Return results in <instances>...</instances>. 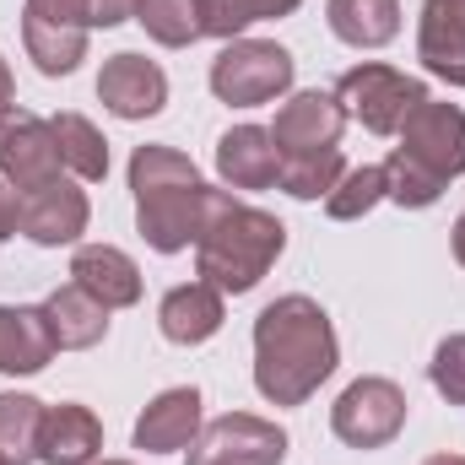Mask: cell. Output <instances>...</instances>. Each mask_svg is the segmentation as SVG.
<instances>
[{"label":"cell","mask_w":465,"mask_h":465,"mask_svg":"<svg viewBox=\"0 0 465 465\" xmlns=\"http://www.w3.org/2000/svg\"><path fill=\"white\" fill-rule=\"evenodd\" d=\"M336 362H341L336 325L314 298L287 292V298L260 309V320H254V390L271 406H303L336 373Z\"/></svg>","instance_id":"obj_1"},{"label":"cell","mask_w":465,"mask_h":465,"mask_svg":"<svg viewBox=\"0 0 465 465\" xmlns=\"http://www.w3.org/2000/svg\"><path fill=\"white\" fill-rule=\"evenodd\" d=\"M130 190H135V232L157 254H179L201 238L206 212H212V184L201 179V168L184 152H173L163 141L135 146L130 152Z\"/></svg>","instance_id":"obj_2"},{"label":"cell","mask_w":465,"mask_h":465,"mask_svg":"<svg viewBox=\"0 0 465 465\" xmlns=\"http://www.w3.org/2000/svg\"><path fill=\"white\" fill-rule=\"evenodd\" d=\"M282 249H287V228L271 212L243 206L232 190H212L206 228L195 238V276L201 282H212L223 298L254 292L265 282V271L282 260Z\"/></svg>","instance_id":"obj_3"},{"label":"cell","mask_w":465,"mask_h":465,"mask_svg":"<svg viewBox=\"0 0 465 465\" xmlns=\"http://www.w3.org/2000/svg\"><path fill=\"white\" fill-rule=\"evenodd\" d=\"M292 76H298V65H292V54L276 38H232V44H223V54L212 60V93L228 109L276 104L292 87Z\"/></svg>","instance_id":"obj_4"},{"label":"cell","mask_w":465,"mask_h":465,"mask_svg":"<svg viewBox=\"0 0 465 465\" xmlns=\"http://www.w3.org/2000/svg\"><path fill=\"white\" fill-rule=\"evenodd\" d=\"M336 104L347 109V119H357L362 130L373 135H401L406 114L417 104H428V87L395 65H379V60H362L351 65L347 76L336 82Z\"/></svg>","instance_id":"obj_5"},{"label":"cell","mask_w":465,"mask_h":465,"mask_svg":"<svg viewBox=\"0 0 465 465\" xmlns=\"http://www.w3.org/2000/svg\"><path fill=\"white\" fill-rule=\"evenodd\" d=\"M406 417H411L406 390L395 379H379V373L351 379L347 390L336 395V406H331V428H336V439L347 450H384V444H395Z\"/></svg>","instance_id":"obj_6"},{"label":"cell","mask_w":465,"mask_h":465,"mask_svg":"<svg viewBox=\"0 0 465 465\" xmlns=\"http://www.w3.org/2000/svg\"><path fill=\"white\" fill-rule=\"evenodd\" d=\"M287 460V433L254 411H228L217 422H201L190 465H282Z\"/></svg>","instance_id":"obj_7"},{"label":"cell","mask_w":465,"mask_h":465,"mask_svg":"<svg viewBox=\"0 0 465 465\" xmlns=\"http://www.w3.org/2000/svg\"><path fill=\"white\" fill-rule=\"evenodd\" d=\"M395 152H406L411 163H422L444 184L460 179L465 173V114L455 104H439V98L417 104L406 114V124H401V146Z\"/></svg>","instance_id":"obj_8"},{"label":"cell","mask_w":465,"mask_h":465,"mask_svg":"<svg viewBox=\"0 0 465 465\" xmlns=\"http://www.w3.org/2000/svg\"><path fill=\"white\" fill-rule=\"evenodd\" d=\"M60 146H54V130L49 119L27 114V109H0V179L16 184V190H33L44 179H60Z\"/></svg>","instance_id":"obj_9"},{"label":"cell","mask_w":465,"mask_h":465,"mask_svg":"<svg viewBox=\"0 0 465 465\" xmlns=\"http://www.w3.org/2000/svg\"><path fill=\"white\" fill-rule=\"evenodd\" d=\"M22 195V232L38 243V249H60V243H76L82 232H87V217H93V206H87V190L76 184V179H44V184H33V190H16Z\"/></svg>","instance_id":"obj_10"},{"label":"cell","mask_w":465,"mask_h":465,"mask_svg":"<svg viewBox=\"0 0 465 465\" xmlns=\"http://www.w3.org/2000/svg\"><path fill=\"white\" fill-rule=\"evenodd\" d=\"M341 130H347V109L336 104V93H292L282 109H276V124H271V141L282 157H298V152H331L341 146Z\"/></svg>","instance_id":"obj_11"},{"label":"cell","mask_w":465,"mask_h":465,"mask_svg":"<svg viewBox=\"0 0 465 465\" xmlns=\"http://www.w3.org/2000/svg\"><path fill=\"white\" fill-rule=\"evenodd\" d=\"M98 104L114 119H152L168 104V76L157 60L124 49L114 60H104V71H98Z\"/></svg>","instance_id":"obj_12"},{"label":"cell","mask_w":465,"mask_h":465,"mask_svg":"<svg viewBox=\"0 0 465 465\" xmlns=\"http://www.w3.org/2000/svg\"><path fill=\"white\" fill-rule=\"evenodd\" d=\"M71 282H76L82 292H93L109 314L141 303V265H135L124 249H114V243H76V254H71Z\"/></svg>","instance_id":"obj_13"},{"label":"cell","mask_w":465,"mask_h":465,"mask_svg":"<svg viewBox=\"0 0 465 465\" xmlns=\"http://www.w3.org/2000/svg\"><path fill=\"white\" fill-rule=\"evenodd\" d=\"M417 60H422L439 82L465 87V0H422Z\"/></svg>","instance_id":"obj_14"},{"label":"cell","mask_w":465,"mask_h":465,"mask_svg":"<svg viewBox=\"0 0 465 465\" xmlns=\"http://www.w3.org/2000/svg\"><path fill=\"white\" fill-rule=\"evenodd\" d=\"M195 433H201V390H195V384L163 390V395L135 417V450H146V455L190 450Z\"/></svg>","instance_id":"obj_15"},{"label":"cell","mask_w":465,"mask_h":465,"mask_svg":"<svg viewBox=\"0 0 465 465\" xmlns=\"http://www.w3.org/2000/svg\"><path fill=\"white\" fill-rule=\"evenodd\" d=\"M223 320H228V303H223V292H217L212 282H184V287H173V292L163 298V309H157V331H163L173 347H201V341H212V336L223 331Z\"/></svg>","instance_id":"obj_16"},{"label":"cell","mask_w":465,"mask_h":465,"mask_svg":"<svg viewBox=\"0 0 465 465\" xmlns=\"http://www.w3.org/2000/svg\"><path fill=\"white\" fill-rule=\"evenodd\" d=\"M282 168V152L265 124H232L217 141V173L228 190H271Z\"/></svg>","instance_id":"obj_17"},{"label":"cell","mask_w":465,"mask_h":465,"mask_svg":"<svg viewBox=\"0 0 465 465\" xmlns=\"http://www.w3.org/2000/svg\"><path fill=\"white\" fill-rule=\"evenodd\" d=\"M104 450V422L76 406V401H60L44 411V433H38V460L44 465H93Z\"/></svg>","instance_id":"obj_18"},{"label":"cell","mask_w":465,"mask_h":465,"mask_svg":"<svg viewBox=\"0 0 465 465\" xmlns=\"http://www.w3.org/2000/svg\"><path fill=\"white\" fill-rule=\"evenodd\" d=\"M44 320H49V336L60 351H87L109 336V309L93 292H82L76 282H65L44 298Z\"/></svg>","instance_id":"obj_19"},{"label":"cell","mask_w":465,"mask_h":465,"mask_svg":"<svg viewBox=\"0 0 465 465\" xmlns=\"http://www.w3.org/2000/svg\"><path fill=\"white\" fill-rule=\"evenodd\" d=\"M54 336L44 320V303H0V373H38L54 357Z\"/></svg>","instance_id":"obj_20"},{"label":"cell","mask_w":465,"mask_h":465,"mask_svg":"<svg viewBox=\"0 0 465 465\" xmlns=\"http://www.w3.org/2000/svg\"><path fill=\"white\" fill-rule=\"evenodd\" d=\"M325 22L351 49H384L401 33V0H325Z\"/></svg>","instance_id":"obj_21"},{"label":"cell","mask_w":465,"mask_h":465,"mask_svg":"<svg viewBox=\"0 0 465 465\" xmlns=\"http://www.w3.org/2000/svg\"><path fill=\"white\" fill-rule=\"evenodd\" d=\"M49 130H54V146H60V168L71 179H82V184L109 179V141H104V130L87 114H71L65 109V114L49 119Z\"/></svg>","instance_id":"obj_22"},{"label":"cell","mask_w":465,"mask_h":465,"mask_svg":"<svg viewBox=\"0 0 465 465\" xmlns=\"http://www.w3.org/2000/svg\"><path fill=\"white\" fill-rule=\"evenodd\" d=\"M22 49L44 76H71L87 60V27H49L22 16Z\"/></svg>","instance_id":"obj_23"},{"label":"cell","mask_w":465,"mask_h":465,"mask_svg":"<svg viewBox=\"0 0 465 465\" xmlns=\"http://www.w3.org/2000/svg\"><path fill=\"white\" fill-rule=\"evenodd\" d=\"M44 401L22 390H0V460L33 465L38 460V433H44Z\"/></svg>","instance_id":"obj_24"},{"label":"cell","mask_w":465,"mask_h":465,"mask_svg":"<svg viewBox=\"0 0 465 465\" xmlns=\"http://www.w3.org/2000/svg\"><path fill=\"white\" fill-rule=\"evenodd\" d=\"M341 173H347V157H341V146H331V152H298V157H282L276 184H282L292 201H320V195L336 190Z\"/></svg>","instance_id":"obj_25"},{"label":"cell","mask_w":465,"mask_h":465,"mask_svg":"<svg viewBox=\"0 0 465 465\" xmlns=\"http://www.w3.org/2000/svg\"><path fill=\"white\" fill-rule=\"evenodd\" d=\"M135 22L163 49H190L201 33V0H135Z\"/></svg>","instance_id":"obj_26"},{"label":"cell","mask_w":465,"mask_h":465,"mask_svg":"<svg viewBox=\"0 0 465 465\" xmlns=\"http://www.w3.org/2000/svg\"><path fill=\"white\" fill-rule=\"evenodd\" d=\"M379 168H384V201H395V206H406V212H422V206H433V201L450 190L439 173H428V168L411 163L406 152H390Z\"/></svg>","instance_id":"obj_27"},{"label":"cell","mask_w":465,"mask_h":465,"mask_svg":"<svg viewBox=\"0 0 465 465\" xmlns=\"http://www.w3.org/2000/svg\"><path fill=\"white\" fill-rule=\"evenodd\" d=\"M379 201H384V168H379V163H362V168H347V173L336 179V190L325 195V212H331L336 223H357V217H368Z\"/></svg>","instance_id":"obj_28"},{"label":"cell","mask_w":465,"mask_h":465,"mask_svg":"<svg viewBox=\"0 0 465 465\" xmlns=\"http://www.w3.org/2000/svg\"><path fill=\"white\" fill-rule=\"evenodd\" d=\"M428 379H433V390H439L450 406H465V331L439 341L433 362H428Z\"/></svg>","instance_id":"obj_29"},{"label":"cell","mask_w":465,"mask_h":465,"mask_svg":"<svg viewBox=\"0 0 465 465\" xmlns=\"http://www.w3.org/2000/svg\"><path fill=\"white\" fill-rule=\"evenodd\" d=\"M249 22H260L249 0H201V33H206V38L232 44V38H243Z\"/></svg>","instance_id":"obj_30"},{"label":"cell","mask_w":465,"mask_h":465,"mask_svg":"<svg viewBox=\"0 0 465 465\" xmlns=\"http://www.w3.org/2000/svg\"><path fill=\"white\" fill-rule=\"evenodd\" d=\"M22 16L49 22V27H87V0H27ZM93 33V27H87Z\"/></svg>","instance_id":"obj_31"},{"label":"cell","mask_w":465,"mask_h":465,"mask_svg":"<svg viewBox=\"0 0 465 465\" xmlns=\"http://www.w3.org/2000/svg\"><path fill=\"white\" fill-rule=\"evenodd\" d=\"M135 22V0H87V27H119Z\"/></svg>","instance_id":"obj_32"},{"label":"cell","mask_w":465,"mask_h":465,"mask_svg":"<svg viewBox=\"0 0 465 465\" xmlns=\"http://www.w3.org/2000/svg\"><path fill=\"white\" fill-rule=\"evenodd\" d=\"M16 232H22V195L16 184L0 179V238H16Z\"/></svg>","instance_id":"obj_33"},{"label":"cell","mask_w":465,"mask_h":465,"mask_svg":"<svg viewBox=\"0 0 465 465\" xmlns=\"http://www.w3.org/2000/svg\"><path fill=\"white\" fill-rule=\"evenodd\" d=\"M249 5H254V16H260V22H276V16H292L303 0H249Z\"/></svg>","instance_id":"obj_34"},{"label":"cell","mask_w":465,"mask_h":465,"mask_svg":"<svg viewBox=\"0 0 465 465\" xmlns=\"http://www.w3.org/2000/svg\"><path fill=\"white\" fill-rule=\"evenodd\" d=\"M11 98H16V82H11V65L0 60V109H11Z\"/></svg>","instance_id":"obj_35"},{"label":"cell","mask_w":465,"mask_h":465,"mask_svg":"<svg viewBox=\"0 0 465 465\" xmlns=\"http://www.w3.org/2000/svg\"><path fill=\"white\" fill-rule=\"evenodd\" d=\"M450 249H455V260L465 265V212L455 217V228H450Z\"/></svg>","instance_id":"obj_36"},{"label":"cell","mask_w":465,"mask_h":465,"mask_svg":"<svg viewBox=\"0 0 465 465\" xmlns=\"http://www.w3.org/2000/svg\"><path fill=\"white\" fill-rule=\"evenodd\" d=\"M422 465H465V455H428Z\"/></svg>","instance_id":"obj_37"},{"label":"cell","mask_w":465,"mask_h":465,"mask_svg":"<svg viewBox=\"0 0 465 465\" xmlns=\"http://www.w3.org/2000/svg\"><path fill=\"white\" fill-rule=\"evenodd\" d=\"M104 465H130V460H104Z\"/></svg>","instance_id":"obj_38"},{"label":"cell","mask_w":465,"mask_h":465,"mask_svg":"<svg viewBox=\"0 0 465 465\" xmlns=\"http://www.w3.org/2000/svg\"><path fill=\"white\" fill-rule=\"evenodd\" d=\"M0 465H11V460H0Z\"/></svg>","instance_id":"obj_39"}]
</instances>
